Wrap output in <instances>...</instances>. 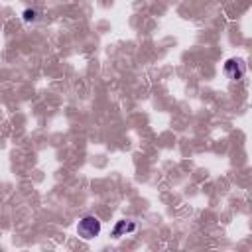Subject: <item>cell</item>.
<instances>
[{
	"instance_id": "obj_1",
	"label": "cell",
	"mask_w": 252,
	"mask_h": 252,
	"mask_svg": "<svg viewBox=\"0 0 252 252\" xmlns=\"http://www.w3.org/2000/svg\"><path fill=\"white\" fill-rule=\"evenodd\" d=\"M77 234L83 238V240H91L94 236L100 234V220L94 217V215H87L79 220L77 224Z\"/></svg>"
},
{
	"instance_id": "obj_2",
	"label": "cell",
	"mask_w": 252,
	"mask_h": 252,
	"mask_svg": "<svg viewBox=\"0 0 252 252\" xmlns=\"http://www.w3.org/2000/svg\"><path fill=\"white\" fill-rule=\"evenodd\" d=\"M246 73V65L240 61V59H228L224 63V75L232 81H240Z\"/></svg>"
},
{
	"instance_id": "obj_3",
	"label": "cell",
	"mask_w": 252,
	"mask_h": 252,
	"mask_svg": "<svg viewBox=\"0 0 252 252\" xmlns=\"http://www.w3.org/2000/svg\"><path fill=\"white\" fill-rule=\"evenodd\" d=\"M134 228H136V224H134L132 220H118L116 226H114V230H112V236L120 238V236H124L126 232H132Z\"/></svg>"
},
{
	"instance_id": "obj_4",
	"label": "cell",
	"mask_w": 252,
	"mask_h": 252,
	"mask_svg": "<svg viewBox=\"0 0 252 252\" xmlns=\"http://www.w3.org/2000/svg\"><path fill=\"white\" fill-rule=\"evenodd\" d=\"M35 18H37V12H35V10H30V8L24 10V20H26V22H33Z\"/></svg>"
}]
</instances>
